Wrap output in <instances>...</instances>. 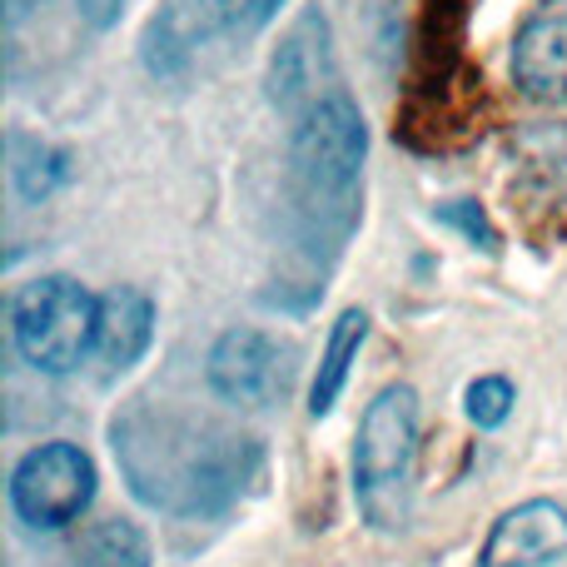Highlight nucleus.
Listing matches in <instances>:
<instances>
[{
	"mask_svg": "<svg viewBox=\"0 0 567 567\" xmlns=\"http://www.w3.org/2000/svg\"><path fill=\"white\" fill-rule=\"evenodd\" d=\"M419 463V393L409 383H389L363 409L353 443V493L373 528H403Z\"/></svg>",
	"mask_w": 567,
	"mask_h": 567,
	"instance_id": "f257e3e1",
	"label": "nucleus"
},
{
	"mask_svg": "<svg viewBox=\"0 0 567 567\" xmlns=\"http://www.w3.org/2000/svg\"><path fill=\"white\" fill-rule=\"evenodd\" d=\"M100 299L70 275H40L10 299V339L40 373H70L95 349Z\"/></svg>",
	"mask_w": 567,
	"mask_h": 567,
	"instance_id": "f03ea898",
	"label": "nucleus"
},
{
	"mask_svg": "<svg viewBox=\"0 0 567 567\" xmlns=\"http://www.w3.org/2000/svg\"><path fill=\"white\" fill-rule=\"evenodd\" d=\"M363 155H369V125H363L359 105L343 90H329L313 105L293 115L289 159L309 199H343L359 185Z\"/></svg>",
	"mask_w": 567,
	"mask_h": 567,
	"instance_id": "7ed1b4c3",
	"label": "nucleus"
},
{
	"mask_svg": "<svg viewBox=\"0 0 567 567\" xmlns=\"http://www.w3.org/2000/svg\"><path fill=\"white\" fill-rule=\"evenodd\" d=\"M90 498H95V463L75 443H40L10 473V508L35 533H60L80 523Z\"/></svg>",
	"mask_w": 567,
	"mask_h": 567,
	"instance_id": "20e7f679",
	"label": "nucleus"
},
{
	"mask_svg": "<svg viewBox=\"0 0 567 567\" xmlns=\"http://www.w3.org/2000/svg\"><path fill=\"white\" fill-rule=\"evenodd\" d=\"M205 373L219 399L245 403V409H265V403L289 393L293 349L265 329H229V333H219L215 349H209Z\"/></svg>",
	"mask_w": 567,
	"mask_h": 567,
	"instance_id": "39448f33",
	"label": "nucleus"
},
{
	"mask_svg": "<svg viewBox=\"0 0 567 567\" xmlns=\"http://www.w3.org/2000/svg\"><path fill=\"white\" fill-rule=\"evenodd\" d=\"M513 80L528 100L567 105V0H543L513 40Z\"/></svg>",
	"mask_w": 567,
	"mask_h": 567,
	"instance_id": "423d86ee",
	"label": "nucleus"
},
{
	"mask_svg": "<svg viewBox=\"0 0 567 567\" xmlns=\"http://www.w3.org/2000/svg\"><path fill=\"white\" fill-rule=\"evenodd\" d=\"M558 558H567V508L533 498L493 523L478 567H548Z\"/></svg>",
	"mask_w": 567,
	"mask_h": 567,
	"instance_id": "0eeeda50",
	"label": "nucleus"
},
{
	"mask_svg": "<svg viewBox=\"0 0 567 567\" xmlns=\"http://www.w3.org/2000/svg\"><path fill=\"white\" fill-rule=\"evenodd\" d=\"M319 75L333 80V70H329V30H323L319 16H303L299 25L289 30V40L279 45V55H275V100L284 110L299 115L303 105H313L319 95H329V90L319 85Z\"/></svg>",
	"mask_w": 567,
	"mask_h": 567,
	"instance_id": "6e6552de",
	"label": "nucleus"
},
{
	"mask_svg": "<svg viewBox=\"0 0 567 567\" xmlns=\"http://www.w3.org/2000/svg\"><path fill=\"white\" fill-rule=\"evenodd\" d=\"M155 339V303L145 289L120 284V289L100 293V329H95V353L110 369H130Z\"/></svg>",
	"mask_w": 567,
	"mask_h": 567,
	"instance_id": "1a4fd4ad",
	"label": "nucleus"
},
{
	"mask_svg": "<svg viewBox=\"0 0 567 567\" xmlns=\"http://www.w3.org/2000/svg\"><path fill=\"white\" fill-rule=\"evenodd\" d=\"M363 339H369V313H363V309H343L339 319H333L329 343H323L319 373H313V393H309V413H313V419H323V413L339 403V393H343V383H349V369H353V359H359Z\"/></svg>",
	"mask_w": 567,
	"mask_h": 567,
	"instance_id": "9d476101",
	"label": "nucleus"
},
{
	"mask_svg": "<svg viewBox=\"0 0 567 567\" xmlns=\"http://www.w3.org/2000/svg\"><path fill=\"white\" fill-rule=\"evenodd\" d=\"M80 567H150V543L125 518L95 523L80 543Z\"/></svg>",
	"mask_w": 567,
	"mask_h": 567,
	"instance_id": "9b49d317",
	"label": "nucleus"
},
{
	"mask_svg": "<svg viewBox=\"0 0 567 567\" xmlns=\"http://www.w3.org/2000/svg\"><path fill=\"white\" fill-rule=\"evenodd\" d=\"M65 155L50 145H25L16 140V185L25 199H45L55 185H65Z\"/></svg>",
	"mask_w": 567,
	"mask_h": 567,
	"instance_id": "f8f14e48",
	"label": "nucleus"
},
{
	"mask_svg": "<svg viewBox=\"0 0 567 567\" xmlns=\"http://www.w3.org/2000/svg\"><path fill=\"white\" fill-rule=\"evenodd\" d=\"M463 403H468V419L478 423V429H498L513 413V383L508 379H473Z\"/></svg>",
	"mask_w": 567,
	"mask_h": 567,
	"instance_id": "ddd939ff",
	"label": "nucleus"
},
{
	"mask_svg": "<svg viewBox=\"0 0 567 567\" xmlns=\"http://www.w3.org/2000/svg\"><path fill=\"white\" fill-rule=\"evenodd\" d=\"M199 6H205L225 30H235V35H249V30L269 25V20L279 16L284 0H199Z\"/></svg>",
	"mask_w": 567,
	"mask_h": 567,
	"instance_id": "4468645a",
	"label": "nucleus"
},
{
	"mask_svg": "<svg viewBox=\"0 0 567 567\" xmlns=\"http://www.w3.org/2000/svg\"><path fill=\"white\" fill-rule=\"evenodd\" d=\"M443 219H453V225H463V229H468V235L473 239H488V245H493V235H488V225H483V215H468V209H458V205H449V209H443Z\"/></svg>",
	"mask_w": 567,
	"mask_h": 567,
	"instance_id": "2eb2a0df",
	"label": "nucleus"
},
{
	"mask_svg": "<svg viewBox=\"0 0 567 567\" xmlns=\"http://www.w3.org/2000/svg\"><path fill=\"white\" fill-rule=\"evenodd\" d=\"M120 6H125V0H80V10H85L95 25H110V20L120 16Z\"/></svg>",
	"mask_w": 567,
	"mask_h": 567,
	"instance_id": "dca6fc26",
	"label": "nucleus"
},
{
	"mask_svg": "<svg viewBox=\"0 0 567 567\" xmlns=\"http://www.w3.org/2000/svg\"><path fill=\"white\" fill-rule=\"evenodd\" d=\"M6 6H10V20H20V16H25V10H35L40 0H6Z\"/></svg>",
	"mask_w": 567,
	"mask_h": 567,
	"instance_id": "f3484780",
	"label": "nucleus"
}]
</instances>
